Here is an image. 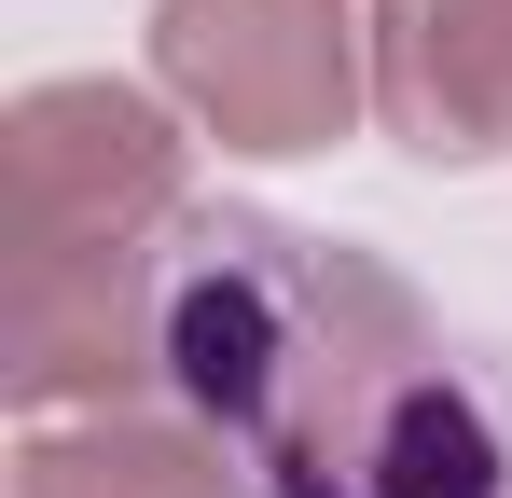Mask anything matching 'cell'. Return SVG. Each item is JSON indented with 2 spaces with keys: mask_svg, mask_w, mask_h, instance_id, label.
<instances>
[{
  "mask_svg": "<svg viewBox=\"0 0 512 498\" xmlns=\"http://www.w3.org/2000/svg\"><path fill=\"white\" fill-rule=\"evenodd\" d=\"M429 346V305L374 249L305 236L277 208H180L153 249V402L208 415L250 471Z\"/></svg>",
  "mask_w": 512,
  "mask_h": 498,
  "instance_id": "obj_1",
  "label": "cell"
},
{
  "mask_svg": "<svg viewBox=\"0 0 512 498\" xmlns=\"http://www.w3.org/2000/svg\"><path fill=\"white\" fill-rule=\"evenodd\" d=\"M153 83L222 153H333L374 111V0H153Z\"/></svg>",
  "mask_w": 512,
  "mask_h": 498,
  "instance_id": "obj_2",
  "label": "cell"
},
{
  "mask_svg": "<svg viewBox=\"0 0 512 498\" xmlns=\"http://www.w3.org/2000/svg\"><path fill=\"white\" fill-rule=\"evenodd\" d=\"M0 166H14V263L28 249H153L194 208V125L167 83L56 70L0 111Z\"/></svg>",
  "mask_w": 512,
  "mask_h": 498,
  "instance_id": "obj_3",
  "label": "cell"
},
{
  "mask_svg": "<svg viewBox=\"0 0 512 498\" xmlns=\"http://www.w3.org/2000/svg\"><path fill=\"white\" fill-rule=\"evenodd\" d=\"M263 498H512V402L429 346L263 457Z\"/></svg>",
  "mask_w": 512,
  "mask_h": 498,
  "instance_id": "obj_4",
  "label": "cell"
},
{
  "mask_svg": "<svg viewBox=\"0 0 512 498\" xmlns=\"http://www.w3.org/2000/svg\"><path fill=\"white\" fill-rule=\"evenodd\" d=\"M153 249H28L14 263V291H0V402L28 429L153 402Z\"/></svg>",
  "mask_w": 512,
  "mask_h": 498,
  "instance_id": "obj_5",
  "label": "cell"
},
{
  "mask_svg": "<svg viewBox=\"0 0 512 498\" xmlns=\"http://www.w3.org/2000/svg\"><path fill=\"white\" fill-rule=\"evenodd\" d=\"M374 125L416 166L512 153V0H374Z\"/></svg>",
  "mask_w": 512,
  "mask_h": 498,
  "instance_id": "obj_6",
  "label": "cell"
},
{
  "mask_svg": "<svg viewBox=\"0 0 512 498\" xmlns=\"http://www.w3.org/2000/svg\"><path fill=\"white\" fill-rule=\"evenodd\" d=\"M14 498H263V471L180 402H111V415H42L14 443Z\"/></svg>",
  "mask_w": 512,
  "mask_h": 498,
  "instance_id": "obj_7",
  "label": "cell"
}]
</instances>
